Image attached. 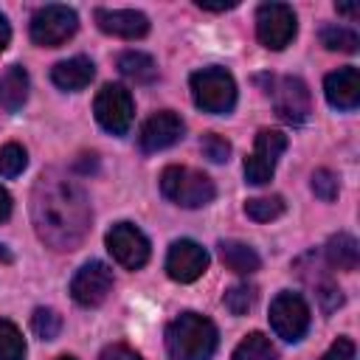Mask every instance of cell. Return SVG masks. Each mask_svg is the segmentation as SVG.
Instances as JSON below:
<instances>
[{"label":"cell","mask_w":360,"mask_h":360,"mask_svg":"<svg viewBox=\"0 0 360 360\" xmlns=\"http://www.w3.org/2000/svg\"><path fill=\"white\" fill-rule=\"evenodd\" d=\"M31 217L37 236L48 248L76 250L90 228V202L76 180L48 172L34 186Z\"/></svg>","instance_id":"1"},{"label":"cell","mask_w":360,"mask_h":360,"mask_svg":"<svg viewBox=\"0 0 360 360\" xmlns=\"http://www.w3.org/2000/svg\"><path fill=\"white\" fill-rule=\"evenodd\" d=\"M219 335L211 318L200 312H180L166 326V352L172 360H211Z\"/></svg>","instance_id":"2"},{"label":"cell","mask_w":360,"mask_h":360,"mask_svg":"<svg viewBox=\"0 0 360 360\" xmlns=\"http://www.w3.org/2000/svg\"><path fill=\"white\" fill-rule=\"evenodd\" d=\"M160 191L180 208H202L214 200L217 186L205 172L191 166H166L160 174Z\"/></svg>","instance_id":"3"},{"label":"cell","mask_w":360,"mask_h":360,"mask_svg":"<svg viewBox=\"0 0 360 360\" xmlns=\"http://www.w3.org/2000/svg\"><path fill=\"white\" fill-rule=\"evenodd\" d=\"M191 98L202 112L228 115L236 104V82L225 68H202L191 73Z\"/></svg>","instance_id":"4"},{"label":"cell","mask_w":360,"mask_h":360,"mask_svg":"<svg viewBox=\"0 0 360 360\" xmlns=\"http://www.w3.org/2000/svg\"><path fill=\"white\" fill-rule=\"evenodd\" d=\"M76 28H79L76 11L68 6L51 3V6H42L31 17L28 34H31L34 45H39V48H59L62 42H68L76 34Z\"/></svg>","instance_id":"5"},{"label":"cell","mask_w":360,"mask_h":360,"mask_svg":"<svg viewBox=\"0 0 360 360\" xmlns=\"http://www.w3.org/2000/svg\"><path fill=\"white\" fill-rule=\"evenodd\" d=\"M298 31L295 11L287 3H262L256 8V37L270 51H284Z\"/></svg>","instance_id":"6"},{"label":"cell","mask_w":360,"mask_h":360,"mask_svg":"<svg viewBox=\"0 0 360 360\" xmlns=\"http://www.w3.org/2000/svg\"><path fill=\"white\" fill-rule=\"evenodd\" d=\"M284 149H287V135L281 129H267V127L259 129L253 152L245 158V180L250 186L270 183L273 174H276V163H278Z\"/></svg>","instance_id":"7"},{"label":"cell","mask_w":360,"mask_h":360,"mask_svg":"<svg viewBox=\"0 0 360 360\" xmlns=\"http://www.w3.org/2000/svg\"><path fill=\"white\" fill-rule=\"evenodd\" d=\"M93 112H96V121L110 135H124L132 127L135 104H132V96H129V90L124 84H104L96 93Z\"/></svg>","instance_id":"8"},{"label":"cell","mask_w":360,"mask_h":360,"mask_svg":"<svg viewBox=\"0 0 360 360\" xmlns=\"http://www.w3.org/2000/svg\"><path fill=\"white\" fill-rule=\"evenodd\" d=\"M270 326L273 332L287 340V343H298L307 329H309V307L298 292H278L270 304Z\"/></svg>","instance_id":"9"},{"label":"cell","mask_w":360,"mask_h":360,"mask_svg":"<svg viewBox=\"0 0 360 360\" xmlns=\"http://www.w3.org/2000/svg\"><path fill=\"white\" fill-rule=\"evenodd\" d=\"M107 250L112 253V259L127 267V270H138L149 262V239L143 236L141 228H135L132 222H115L107 231Z\"/></svg>","instance_id":"10"},{"label":"cell","mask_w":360,"mask_h":360,"mask_svg":"<svg viewBox=\"0 0 360 360\" xmlns=\"http://www.w3.org/2000/svg\"><path fill=\"white\" fill-rule=\"evenodd\" d=\"M273 96V107L276 115L287 124H304L312 112V96L309 87L304 84V79L298 76H281L276 79L273 90H267Z\"/></svg>","instance_id":"11"},{"label":"cell","mask_w":360,"mask_h":360,"mask_svg":"<svg viewBox=\"0 0 360 360\" xmlns=\"http://www.w3.org/2000/svg\"><path fill=\"white\" fill-rule=\"evenodd\" d=\"M208 270V250L197 245L194 239H177L172 242L166 253V273L172 281L191 284Z\"/></svg>","instance_id":"12"},{"label":"cell","mask_w":360,"mask_h":360,"mask_svg":"<svg viewBox=\"0 0 360 360\" xmlns=\"http://www.w3.org/2000/svg\"><path fill=\"white\" fill-rule=\"evenodd\" d=\"M112 290V270L104 262H87L70 281V295L82 307H98Z\"/></svg>","instance_id":"13"},{"label":"cell","mask_w":360,"mask_h":360,"mask_svg":"<svg viewBox=\"0 0 360 360\" xmlns=\"http://www.w3.org/2000/svg\"><path fill=\"white\" fill-rule=\"evenodd\" d=\"M186 132V124L177 112L172 110H160L155 115H149L138 132V146L143 152H163L169 146H174Z\"/></svg>","instance_id":"14"},{"label":"cell","mask_w":360,"mask_h":360,"mask_svg":"<svg viewBox=\"0 0 360 360\" xmlns=\"http://www.w3.org/2000/svg\"><path fill=\"white\" fill-rule=\"evenodd\" d=\"M93 17L104 34H112L121 39H141L149 34L146 14H141L135 8H96Z\"/></svg>","instance_id":"15"},{"label":"cell","mask_w":360,"mask_h":360,"mask_svg":"<svg viewBox=\"0 0 360 360\" xmlns=\"http://www.w3.org/2000/svg\"><path fill=\"white\" fill-rule=\"evenodd\" d=\"M323 96L335 110H354L360 104V73L357 68L346 65L332 70L323 79Z\"/></svg>","instance_id":"16"},{"label":"cell","mask_w":360,"mask_h":360,"mask_svg":"<svg viewBox=\"0 0 360 360\" xmlns=\"http://www.w3.org/2000/svg\"><path fill=\"white\" fill-rule=\"evenodd\" d=\"M96 76V65L87 56H73V59H62L51 68V82L59 90H84Z\"/></svg>","instance_id":"17"},{"label":"cell","mask_w":360,"mask_h":360,"mask_svg":"<svg viewBox=\"0 0 360 360\" xmlns=\"http://www.w3.org/2000/svg\"><path fill=\"white\" fill-rule=\"evenodd\" d=\"M28 70L22 65H8L0 73V110L17 112L28 101Z\"/></svg>","instance_id":"18"},{"label":"cell","mask_w":360,"mask_h":360,"mask_svg":"<svg viewBox=\"0 0 360 360\" xmlns=\"http://www.w3.org/2000/svg\"><path fill=\"white\" fill-rule=\"evenodd\" d=\"M323 256H326V264H329L332 270H346V273H352V270H357V264H360L357 239H354L352 233L340 231V233L329 236V242H326V248H323Z\"/></svg>","instance_id":"19"},{"label":"cell","mask_w":360,"mask_h":360,"mask_svg":"<svg viewBox=\"0 0 360 360\" xmlns=\"http://www.w3.org/2000/svg\"><path fill=\"white\" fill-rule=\"evenodd\" d=\"M217 248H219V259H222V264H225L228 270L239 273V276H250V273H256V270L262 267L259 253H256L248 242H239V239H222Z\"/></svg>","instance_id":"20"},{"label":"cell","mask_w":360,"mask_h":360,"mask_svg":"<svg viewBox=\"0 0 360 360\" xmlns=\"http://www.w3.org/2000/svg\"><path fill=\"white\" fill-rule=\"evenodd\" d=\"M118 70H121L129 82H135V84H149V82L158 79V65H155V59H152L149 53H143V51H124V53L118 56Z\"/></svg>","instance_id":"21"},{"label":"cell","mask_w":360,"mask_h":360,"mask_svg":"<svg viewBox=\"0 0 360 360\" xmlns=\"http://www.w3.org/2000/svg\"><path fill=\"white\" fill-rule=\"evenodd\" d=\"M233 360H278V349L262 332H250L233 349Z\"/></svg>","instance_id":"22"},{"label":"cell","mask_w":360,"mask_h":360,"mask_svg":"<svg viewBox=\"0 0 360 360\" xmlns=\"http://www.w3.org/2000/svg\"><path fill=\"white\" fill-rule=\"evenodd\" d=\"M321 45L326 51H343V53H354L360 45V37L346 28V25H323L321 28Z\"/></svg>","instance_id":"23"},{"label":"cell","mask_w":360,"mask_h":360,"mask_svg":"<svg viewBox=\"0 0 360 360\" xmlns=\"http://www.w3.org/2000/svg\"><path fill=\"white\" fill-rule=\"evenodd\" d=\"M0 360H25V340L22 332L0 318Z\"/></svg>","instance_id":"24"},{"label":"cell","mask_w":360,"mask_h":360,"mask_svg":"<svg viewBox=\"0 0 360 360\" xmlns=\"http://www.w3.org/2000/svg\"><path fill=\"white\" fill-rule=\"evenodd\" d=\"M245 214L253 222H270V219L284 214V197H278V194H273V197H253V200L245 202Z\"/></svg>","instance_id":"25"},{"label":"cell","mask_w":360,"mask_h":360,"mask_svg":"<svg viewBox=\"0 0 360 360\" xmlns=\"http://www.w3.org/2000/svg\"><path fill=\"white\" fill-rule=\"evenodd\" d=\"M222 304H225V309L231 315H248L253 309V304H256V287H250V284H233V287L225 290Z\"/></svg>","instance_id":"26"},{"label":"cell","mask_w":360,"mask_h":360,"mask_svg":"<svg viewBox=\"0 0 360 360\" xmlns=\"http://www.w3.org/2000/svg\"><path fill=\"white\" fill-rule=\"evenodd\" d=\"M31 329L42 340H56L59 332H62V315L56 309H51V307H39L31 315Z\"/></svg>","instance_id":"27"},{"label":"cell","mask_w":360,"mask_h":360,"mask_svg":"<svg viewBox=\"0 0 360 360\" xmlns=\"http://www.w3.org/2000/svg\"><path fill=\"white\" fill-rule=\"evenodd\" d=\"M28 166V152L20 143L0 146V177H17Z\"/></svg>","instance_id":"28"},{"label":"cell","mask_w":360,"mask_h":360,"mask_svg":"<svg viewBox=\"0 0 360 360\" xmlns=\"http://www.w3.org/2000/svg\"><path fill=\"white\" fill-rule=\"evenodd\" d=\"M312 191H315V197H318V200L332 202V200L338 197V191H340L338 174H335V172H329V169H315V172H312Z\"/></svg>","instance_id":"29"},{"label":"cell","mask_w":360,"mask_h":360,"mask_svg":"<svg viewBox=\"0 0 360 360\" xmlns=\"http://www.w3.org/2000/svg\"><path fill=\"white\" fill-rule=\"evenodd\" d=\"M200 149H202V155H205L208 160H214V163H225V160L231 158V141H225V138L217 135V132L202 135Z\"/></svg>","instance_id":"30"},{"label":"cell","mask_w":360,"mask_h":360,"mask_svg":"<svg viewBox=\"0 0 360 360\" xmlns=\"http://www.w3.org/2000/svg\"><path fill=\"white\" fill-rule=\"evenodd\" d=\"M321 360H354V343L349 338H338Z\"/></svg>","instance_id":"31"},{"label":"cell","mask_w":360,"mask_h":360,"mask_svg":"<svg viewBox=\"0 0 360 360\" xmlns=\"http://www.w3.org/2000/svg\"><path fill=\"white\" fill-rule=\"evenodd\" d=\"M101 360H143L135 349L124 346V343H110L104 352H101Z\"/></svg>","instance_id":"32"},{"label":"cell","mask_w":360,"mask_h":360,"mask_svg":"<svg viewBox=\"0 0 360 360\" xmlns=\"http://www.w3.org/2000/svg\"><path fill=\"white\" fill-rule=\"evenodd\" d=\"M11 217V194L0 186V222H6Z\"/></svg>","instance_id":"33"},{"label":"cell","mask_w":360,"mask_h":360,"mask_svg":"<svg viewBox=\"0 0 360 360\" xmlns=\"http://www.w3.org/2000/svg\"><path fill=\"white\" fill-rule=\"evenodd\" d=\"M8 42H11V25H8L6 14H0V51H6Z\"/></svg>","instance_id":"34"},{"label":"cell","mask_w":360,"mask_h":360,"mask_svg":"<svg viewBox=\"0 0 360 360\" xmlns=\"http://www.w3.org/2000/svg\"><path fill=\"white\" fill-rule=\"evenodd\" d=\"M197 6L205 11H225V8H236V0H228V3H200L197 0Z\"/></svg>","instance_id":"35"},{"label":"cell","mask_w":360,"mask_h":360,"mask_svg":"<svg viewBox=\"0 0 360 360\" xmlns=\"http://www.w3.org/2000/svg\"><path fill=\"white\" fill-rule=\"evenodd\" d=\"M340 14H349V17H357V6H352V3H340V6H335Z\"/></svg>","instance_id":"36"},{"label":"cell","mask_w":360,"mask_h":360,"mask_svg":"<svg viewBox=\"0 0 360 360\" xmlns=\"http://www.w3.org/2000/svg\"><path fill=\"white\" fill-rule=\"evenodd\" d=\"M0 262H6V264H8V262H14V256L8 253V248H6V245H0Z\"/></svg>","instance_id":"37"},{"label":"cell","mask_w":360,"mask_h":360,"mask_svg":"<svg viewBox=\"0 0 360 360\" xmlns=\"http://www.w3.org/2000/svg\"><path fill=\"white\" fill-rule=\"evenodd\" d=\"M56 360H76V357H70V354H62V357H56Z\"/></svg>","instance_id":"38"}]
</instances>
